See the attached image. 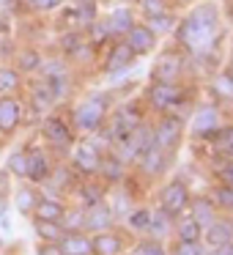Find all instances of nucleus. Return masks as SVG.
<instances>
[{
  "mask_svg": "<svg viewBox=\"0 0 233 255\" xmlns=\"http://www.w3.org/2000/svg\"><path fill=\"white\" fill-rule=\"evenodd\" d=\"M222 6L214 0H200L187 8L184 17H178V25L173 30L176 47L187 58H209L214 61L222 41Z\"/></svg>",
  "mask_w": 233,
  "mask_h": 255,
  "instance_id": "f257e3e1",
  "label": "nucleus"
},
{
  "mask_svg": "<svg viewBox=\"0 0 233 255\" xmlns=\"http://www.w3.org/2000/svg\"><path fill=\"white\" fill-rule=\"evenodd\" d=\"M113 113V91H88L69 107V124L77 137L99 132Z\"/></svg>",
  "mask_w": 233,
  "mask_h": 255,
  "instance_id": "f03ea898",
  "label": "nucleus"
},
{
  "mask_svg": "<svg viewBox=\"0 0 233 255\" xmlns=\"http://www.w3.org/2000/svg\"><path fill=\"white\" fill-rule=\"evenodd\" d=\"M39 132H41V140H44L47 151H50V154H58L61 159H66L72 145L77 143V134H74L72 124H69V118H63L61 113H50V116L41 118Z\"/></svg>",
  "mask_w": 233,
  "mask_h": 255,
  "instance_id": "7ed1b4c3",
  "label": "nucleus"
},
{
  "mask_svg": "<svg viewBox=\"0 0 233 255\" xmlns=\"http://www.w3.org/2000/svg\"><path fill=\"white\" fill-rule=\"evenodd\" d=\"M222 124H225V118H222L220 105H200V107H195L187 118V129H189V134H192V140L206 143V145L214 140V134L220 132Z\"/></svg>",
  "mask_w": 233,
  "mask_h": 255,
  "instance_id": "20e7f679",
  "label": "nucleus"
},
{
  "mask_svg": "<svg viewBox=\"0 0 233 255\" xmlns=\"http://www.w3.org/2000/svg\"><path fill=\"white\" fill-rule=\"evenodd\" d=\"M99 17H102L99 0H72L69 6L58 8V25H61V28L85 30L88 25H94Z\"/></svg>",
  "mask_w": 233,
  "mask_h": 255,
  "instance_id": "39448f33",
  "label": "nucleus"
},
{
  "mask_svg": "<svg viewBox=\"0 0 233 255\" xmlns=\"http://www.w3.org/2000/svg\"><path fill=\"white\" fill-rule=\"evenodd\" d=\"M102 156H105V154H102V151L96 148L88 137H77V143L72 145L66 162H69V167L77 173V178H91V176H96V173H99Z\"/></svg>",
  "mask_w": 233,
  "mask_h": 255,
  "instance_id": "423d86ee",
  "label": "nucleus"
},
{
  "mask_svg": "<svg viewBox=\"0 0 233 255\" xmlns=\"http://www.w3.org/2000/svg\"><path fill=\"white\" fill-rule=\"evenodd\" d=\"M189 200H192V189H189V184L184 181L181 176L167 178V181L162 184V189L156 192V206L165 209L167 214H173V217L187 214Z\"/></svg>",
  "mask_w": 233,
  "mask_h": 255,
  "instance_id": "0eeeda50",
  "label": "nucleus"
},
{
  "mask_svg": "<svg viewBox=\"0 0 233 255\" xmlns=\"http://www.w3.org/2000/svg\"><path fill=\"white\" fill-rule=\"evenodd\" d=\"M28 121V102L25 96H0V137L11 140Z\"/></svg>",
  "mask_w": 233,
  "mask_h": 255,
  "instance_id": "6e6552de",
  "label": "nucleus"
},
{
  "mask_svg": "<svg viewBox=\"0 0 233 255\" xmlns=\"http://www.w3.org/2000/svg\"><path fill=\"white\" fill-rule=\"evenodd\" d=\"M184 77H187V55L178 47L162 50L154 61V69H151V80H159V83H184Z\"/></svg>",
  "mask_w": 233,
  "mask_h": 255,
  "instance_id": "1a4fd4ad",
  "label": "nucleus"
},
{
  "mask_svg": "<svg viewBox=\"0 0 233 255\" xmlns=\"http://www.w3.org/2000/svg\"><path fill=\"white\" fill-rule=\"evenodd\" d=\"M134 61H137V55H134L132 47L126 44V39L110 41V44L99 52V69H102V74H105V77L134 69Z\"/></svg>",
  "mask_w": 233,
  "mask_h": 255,
  "instance_id": "9d476101",
  "label": "nucleus"
},
{
  "mask_svg": "<svg viewBox=\"0 0 233 255\" xmlns=\"http://www.w3.org/2000/svg\"><path fill=\"white\" fill-rule=\"evenodd\" d=\"M184 132H187V124H184L178 116L165 113V116L154 118V143H156V148L176 154L178 145H181V140H184Z\"/></svg>",
  "mask_w": 233,
  "mask_h": 255,
  "instance_id": "9b49d317",
  "label": "nucleus"
},
{
  "mask_svg": "<svg viewBox=\"0 0 233 255\" xmlns=\"http://www.w3.org/2000/svg\"><path fill=\"white\" fill-rule=\"evenodd\" d=\"M170 165H173V154L170 151H162V148H156V145H151L148 151H143V154L134 159V165H132V170H134V178H159V176H165L167 170H170Z\"/></svg>",
  "mask_w": 233,
  "mask_h": 255,
  "instance_id": "f8f14e48",
  "label": "nucleus"
},
{
  "mask_svg": "<svg viewBox=\"0 0 233 255\" xmlns=\"http://www.w3.org/2000/svg\"><path fill=\"white\" fill-rule=\"evenodd\" d=\"M25 156H28V162H25V181L33 184V187L44 184L52 173V165H55L47 145H30V148H25Z\"/></svg>",
  "mask_w": 233,
  "mask_h": 255,
  "instance_id": "ddd939ff",
  "label": "nucleus"
},
{
  "mask_svg": "<svg viewBox=\"0 0 233 255\" xmlns=\"http://www.w3.org/2000/svg\"><path fill=\"white\" fill-rule=\"evenodd\" d=\"M107 192H110V187H107L102 178L91 176V178H80V181L74 184V189L69 192V198H72V203H77L80 209H91V206L107 200Z\"/></svg>",
  "mask_w": 233,
  "mask_h": 255,
  "instance_id": "4468645a",
  "label": "nucleus"
},
{
  "mask_svg": "<svg viewBox=\"0 0 233 255\" xmlns=\"http://www.w3.org/2000/svg\"><path fill=\"white\" fill-rule=\"evenodd\" d=\"M44 52L39 50L36 44H25V47H14L11 52V66L22 74L25 80L28 77H39L41 66H44Z\"/></svg>",
  "mask_w": 233,
  "mask_h": 255,
  "instance_id": "2eb2a0df",
  "label": "nucleus"
},
{
  "mask_svg": "<svg viewBox=\"0 0 233 255\" xmlns=\"http://www.w3.org/2000/svg\"><path fill=\"white\" fill-rule=\"evenodd\" d=\"M200 242H203L206 250L233 247V214H220L203 231V239H200Z\"/></svg>",
  "mask_w": 233,
  "mask_h": 255,
  "instance_id": "dca6fc26",
  "label": "nucleus"
},
{
  "mask_svg": "<svg viewBox=\"0 0 233 255\" xmlns=\"http://www.w3.org/2000/svg\"><path fill=\"white\" fill-rule=\"evenodd\" d=\"M91 242H94V253H99V255H126V250H129L126 233L118 225L107 228L102 233H94Z\"/></svg>",
  "mask_w": 233,
  "mask_h": 255,
  "instance_id": "f3484780",
  "label": "nucleus"
},
{
  "mask_svg": "<svg viewBox=\"0 0 233 255\" xmlns=\"http://www.w3.org/2000/svg\"><path fill=\"white\" fill-rule=\"evenodd\" d=\"M129 176H132V167L118 159L113 151H107V154L102 156V167H99V173H96V178H102L107 187H118V184H123Z\"/></svg>",
  "mask_w": 233,
  "mask_h": 255,
  "instance_id": "a211bd4d",
  "label": "nucleus"
},
{
  "mask_svg": "<svg viewBox=\"0 0 233 255\" xmlns=\"http://www.w3.org/2000/svg\"><path fill=\"white\" fill-rule=\"evenodd\" d=\"M113 225H118V222H116V214H113V209H110L107 200H102V203L85 209V222H83L85 233L94 236V233H102V231H107V228H113Z\"/></svg>",
  "mask_w": 233,
  "mask_h": 255,
  "instance_id": "6ab92c4d",
  "label": "nucleus"
},
{
  "mask_svg": "<svg viewBox=\"0 0 233 255\" xmlns=\"http://www.w3.org/2000/svg\"><path fill=\"white\" fill-rule=\"evenodd\" d=\"M123 39H126V44L132 47V52H134L137 58L151 55V52L156 50V44H159L156 33H154V30H151L145 22H137V25H134V28L126 33V36H123Z\"/></svg>",
  "mask_w": 233,
  "mask_h": 255,
  "instance_id": "aec40b11",
  "label": "nucleus"
},
{
  "mask_svg": "<svg viewBox=\"0 0 233 255\" xmlns=\"http://www.w3.org/2000/svg\"><path fill=\"white\" fill-rule=\"evenodd\" d=\"M105 19H107V25H110V30H113V39H123V36L140 22L137 14H134V8L129 6V3H121V6L110 8Z\"/></svg>",
  "mask_w": 233,
  "mask_h": 255,
  "instance_id": "412c9836",
  "label": "nucleus"
},
{
  "mask_svg": "<svg viewBox=\"0 0 233 255\" xmlns=\"http://www.w3.org/2000/svg\"><path fill=\"white\" fill-rule=\"evenodd\" d=\"M36 200H39V187H33L28 181H17V187L11 189V206L19 211V217L30 220L36 209Z\"/></svg>",
  "mask_w": 233,
  "mask_h": 255,
  "instance_id": "4be33fe9",
  "label": "nucleus"
},
{
  "mask_svg": "<svg viewBox=\"0 0 233 255\" xmlns=\"http://www.w3.org/2000/svg\"><path fill=\"white\" fill-rule=\"evenodd\" d=\"M187 211H189V217H192V220L200 225V231H206V228H209L211 222L220 217V211H217L214 203H211L209 195H192V200H189Z\"/></svg>",
  "mask_w": 233,
  "mask_h": 255,
  "instance_id": "5701e85b",
  "label": "nucleus"
},
{
  "mask_svg": "<svg viewBox=\"0 0 233 255\" xmlns=\"http://www.w3.org/2000/svg\"><path fill=\"white\" fill-rule=\"evenodd\" d=\"M63 255H91L94 253V242H91V233L85 231H69L61 236L58 242Z\"/></svg>",
  "mask_w": 233,
  "mask_h": 255,
  "instance_id": "b1692460",
  "label": "nucleus"
},
{
  "mask_svg": "<svg viewBox=\"0 0 233 255\" xmlns=\"http://www.w3.org/2000/svg\"><path fill=\"white\" fill-rule=\"evenodd\" d=\"M173 225H176V217L167 214L165 209H151V222H148V231H145V236L151 239H159V242H167V239H173Z\"/></svg>",
  "mask_w": 233,
  "mask_h": 255,
  "instance_id": "393cba45",
  "label": "nucleus"
},
{
  "mask_svg": "<svg viewBox=\"0 0 233 255\" xmlns=\"http://www.w3.org/2000/svg\"><path fill=\"white\" fill-rule=\"evenodd\" d=\"M28 88V80L11 66V63H0V96H19Z\"/></svg>",
  "mask_w": 233,
  "mask_h": 255,
  "instance_id": "a878e982",
  "label": "nucleus"
},
{
  "mask_svg": "<svg viewBox=\"0 0 233 255\" xmlns=\"http://www.w3.org/2000/svg\"><path fill=\"white\" fill-rule=\"evenodd\" d=\"M148 222H151V206L137 203L121 222H118V225H121L123 231L134 233V236H145V231H148Z\"/></svg>",
  "mask_w": 233,
  "mask_h": 255,
  "instance_id": "bb28decb",
  "label": "nucleus"
},
{
  "mask_svg": "<svg viewBox=\"0 0 233 255\" xmlns=\"http://www.w3.org/2000/svg\"><path fill=\"white\" fill-rule=\"evenodd\" d=\"M66 206H69V200L44 198V195L39 192V200H36V209H33V217H30V220H52V222H61Z\"/></svg>",
  "mask_w": 233,
  "mask_h": 255,
  "instance_id": "cd10ccee",
  "label": "nucleus"
},
{
  "mask_svg": "<svg viewBox=\"0 0 233 255\" xmlns=\"http://www.w3.org/2000/svg\"><path fill=\"white\" fill-rule=\"evenodd\" d=\"M173 236H176V242H181V244H200L203 231H200V225L189 214H181V217H176Z\"/></svg>",
  "mask_w": 233,
  "mask_h": 255,
  "instance_id": "c85d7f7f",
  "label": "nucleus"
},
{
  "mask_svg": "<svg viewBox=\"0 0 233 255\" xmlns=\"http://www.w3.org/2000/svg\"><path fill=\"white\" fill-rule=\"evenodd\" d=\"M211 96L217 99V105L220 102H233V74L228 69L214 72V77H211Z\"/></svg>",
  "mask_w": 233,
  "mask_h": 255,
  "instance_id": "c756f323",
  "label": "nucleus"
},
{
  "mask_svg": "<svg viewBox=\"0 0 233 255\" xmlns=\"http://www.w3.org/2000/svg\"><path fill=\"white\" fill-rule=\"evenodd\" d=\"M206 195L211 198V203L217 206V211H220V214H233V187L214 181Z\"/></svg>",
  "mask_w": 233,
  "mask_h": 255,
  "instance_id": "7c9ffc66",
  "label": "nucleus"
},
{
  "mask_svg": "<svg viewBox=\"0 0 233 255\" xmlns=\"http://www.w3.org/2000/svg\"><path fill=\"white\" fill-rule=\"evenodd\" d=\"M167 253H170L167 242H159V239H151V236L134 239V244L126 250V255H167Z\"/></svg>",
  "mask_w": 233,
  "mask_h": 255,
  "instance_id": "2f4dec72",
  "label": "nucleus"
},
{
  "mask_svg": "<svg viewBox=\"0 0 233 255\" xmlns=\"http://www.w3.org/2000/svg\"><path fill=\"white\" fill-rule=\"evenodd\" d=\"M209 145H211L209 154H220V156L233 159V124H222L220 132L214 134V140Z\"/></svg>",
  "mask_w": 233,
  "mask_h": 255,
  "instance_id": "473e14b6",
  "label": "nucleus"
},
{
  "mask_svg": "<svg viewBox=\"0 0 233 255\" xmlns=\"http://www.w3.org/2000/svg\"><path fill=\"white\" fill-rule=\"evenodd\" d=\"M143 22L156 33V39H162V36H173V30H176V25H178V14L170 8V11L156 14V17H148V19H143Z\"/></svg>",
  "mask_w": 233,
  "mask_h": 255,
  "instance_id": "72a5a7b5",
  "label": "nucleus"
},
{
  "mask_svg": "<svg viewBox=\"0 0 233 255\" xmlns=\"http://www.w3.org/2000/svg\"><path fill=\"white\" fill-rule=\"evenodd\" d=\"M33 222V231H36V236H39V242H61V236L66 231H63V225L61 222H52V220H30Z\"/></svg>",
  "mask_w": 233,
  "mask_h": 255,
  "instance_id": "f704fd0d",
  "label": "nucleus"
},
{
  "mask_svg": "<svg viewBox=\"0 0 233 255\" xmlns=\"http://www.w3.org/2000/svg\"><path fill=\"white\" fill-rule=\"evenodd\" d=\"M25 162H28L25 148H14L11 154L6 156V165H3V170H6L8 176L14 178V181H25Z\"/></svg>",
  "mask_w": 233,
  "mask_h": 255,
  "instance_id": "c9c22d12",
  "label": "nucleus"
},
{
  "mask_svg": "<svg viewBox=\"0 0 233 255\" xmlns=\"http://www.w3.org/2000/svg\"><path fill=\"white\" fill-rule=\"evenodd\" d=\"M83 222H85V209H80L77 203H69L66 206V211H63V220H61V225H63V231H83Z\"/></svg>",
  "mask_w": 233,
  "mask_h": 255,
  "instance_id": "e433bc0d",
  "label": "nucleus"
},
{
  "mask_svg": "<svg viewBox=\"0 0 233 255\" xmlns=\"http://www.w3.org/2000/svg\"><path fill=\"white\" fill-rule=\"evenodd\" d=\"M137 8L143 14V19H148V17H156V14L170 11V3L167 0H137Z\"/></svg>",
  "mask_w": 233,
  "mask_h": 255,
  "instance_id": "4c0bfd02",
  "label": "nucleus"
},
{
  "mask_svg": "<svg viewBox=\"0 0 233 255\" xmlns=\"http://www.w3.org/2000/svg\"><path fill=\"white\" fill-rule=\"evenodd\" d=\"M25 6L33 14H55L61 6H66V0H28Z\"/></svg>",
  "mask_w": 233,
  "mask_h": 255,
  "instance_id": "58836bf2",
  "label": "nucleus"
},
{
  "mask_svg": "<svg viewBox=\"0 0 233 255\" xmlns=\"http://www.w3.org/2000/svg\"><path fill=\"white\" fill-rule=\"evenodd\" d=\"M36 255H63V253H61V247H58L55 242H39Z\"/></svg>",
  "mask_w": 233,
  "mask_h": 255,
  "instance_id": "ea45409f",
  "label": "nucleus"
},
{
  "mask_svg": "<svg viewBox=\"0 0 233 255\" xmlns=\"http://www.w3.org/2000/svg\"><path fill=\"white\" fill-rule=\"evenodd\" d=\"M167 3H170V8L176 11V8H189L192 3H198V0H167Z\"/></svg>",
  "mask_w": 233,
  "mask_h": 255,
  "instance_id": "a19ab883",
  "label": "nucleus"
},
{
  "mask_svg": "<svg viewBox=\"0 0 233 255\" xmlns=\"http://www.w3.org/2000/svg\"><path fill=\"white\" fill-rule=\"evenodd\" d=\"M8 209H11V200L0 195V217H6V214H8Z\"/></svg>",
  "mask_w": 233,
  "mask_h": 255,
  "instance_id": "79ce46f5",
  "label": "nucleus"
},
{
  "mask_svg": "<svg viewBox=\"0 0 233 255\" xmlns=\"http://www.w3.org/2000/svg\"><path fill=\"white\" fill-rule=\"evenodd\" d=\"M0 6H3V8H11V6H25V3H22V0H0Z\"/></svg>",
  "mask_w": 233,
  "mask_h": 255,
  "instance_id": "37998d69",
  "label": "nucleus"
},
{
  "mask_svg": "<svg viewBox=\"0 0 233 255\" xmlns=\"http://www.w3.org/2000/svg\"><path fill=\"white\" fill-rule=\"evenodd\" d=\"M91 255H99V253H91Z\"/></svg>",
  "mask_w": 233,
  "mask_h": 255,
  "instance_id": "c03bdc74",
  "label": "nucleus"
},
{
  "mask_svg": "<svg viewBox=\"0 0 233 255\" xmlns=\"http://www.w3.org/2000/svg\"><path fill=\"white\" fill-rule=\"evenodd\" d=\"M0 143H3V137H0Z\"/></svg>",
  "mask_w": 233,
  "mask_h": 255,
  "instance_id": "a18cd8bd",
  "label": "nucleus"
}]
</instances>
